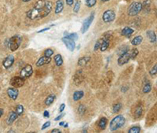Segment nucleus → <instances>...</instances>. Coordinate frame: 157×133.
<instances>
[{"instance_id":"f257e3e1","label":"nucleus","mask_w":157,"mask_h":133,"mask_svg":"<svg viewBox=\"0 0 157 133\" xmlns=\"http://www.w3.org/2000/svg\"><path fill=\"white\" fill-rule=\"evenodd\" d=\"M52 10V3L46 0H39L32 9L27 12V17L31 20L42 19L47 17Z\"/></svg>"},{"instance_id":"f03ea898","label":"nucleus","mask_w":157,"mask_h":133,"mask_svg":"<svg viewBox=\"0 0 157 133\" xmlns=\"http://www.w3.org/2000/svg\"><path fill=\"white\" fill-rule=\"evenodd\" d=\"M125 117L123 115H118L116 117H115L110 122L109 124V128L112 131H116L119 128H122L124 124H125Z\"/></svg>"},{"instance_id":"7ed1b4c3","label":"nucleus","mask_w":157,"mask_h":133,"mask_svg":"<svg viewBox=\"0 0 157 133\" xmlns=\"http://www.w3.org/2000/svg\"><path fill=\"white\" fill-rule=\"evenodd\" d=\"M21 42H22V37L20 35H15L9 40L8 47L11 51H16L21 46Z\"/></svg>"},{"instance_id":"20e7f679","label":"nucleus","mask_w":157,"mask_h":133,"mask_svg":"<svg viewBox=\"0 0 157 133\" xmlns=\"http://www.w3.org/2000/svg\"><path fill=\"white\" fill-rule=\"evenodd\" d=\"M143 9V4L139 2H133L132 3L127 10V14L129 16L133 17L137 15Z\"/></svg>"},{"instance_id":"39448f33","label":"nucleus","mask_w":157,"mask_h":133,"mask_svg":"<svg viewBox=\"0 0 157 133\" xmlns=\"http://www.w3.org/2000/svg\"><path fill=\"white\" fill-rule=\"evenodd\" d=\"M94 19V13H92L88 18H86L83 21V25H82V28H81V32H82V34H85L89 30L90 26L91 25Z\"/></svg>"},{"instance_id":"423d86ee","label":"nucleus","mask_w":157,"mask_h":133,"mask_svg":"<svg viewBox=\"0 0 157 133\" xmlns=\"http://www.w3.org/2000/svg\"><path fill=\"white\" fill-rule=\"evenodd\" d=\"M115 18V14L112 10H108L104 12L102 15V20L105 23H110L113 21Z\"/></svg>"},{"instance_id":"0eeeda50","label":"nucleus","mask_w":157,"mask_h":133,"mask_svg":"<svg viewBox=\"0 0 157 133\" xmlns=\"http://www.w3.org/2000/svg\"><path fill=\"white\" fill-rule=\"evenodd\" d=\"M33 73V69L32 66L31 65H26L21 70L20 73L21 76L23 79H27L28 77H30Z\"/></svg>"},{"instance_id":"6e6552de","label":"nucleus","mask_w":157,"mask_h":133,"mask_svg":"<svg viewBox=\"0 0 157 133\" xmlns=\"http://www.w3.org/2000/svg\"><path fill=\"white\" fill-rule=\"evenodd\" d=\"M10 84L12 87L16 88L21 87L25 84V79L21 76H14L10 80Z\"/></svg>"},{"instance_id":"1a4fd4ad","label":"nucleus","mask_w":157,"mask_h":133,"mask_svg":"<svg viewBox=\"0 0 157 133\" xmlns=\"http://www.w3.org/2000/svg\"><path fill=\"white\" fill-rule=\"evenodd\" d=\"M61 40L65 43V45L66 46V47H67V49L68 51H70L71 52L74 51V50L75 48V41L73 40H72V39H70L68 37H65H65L62 38Z\"/></svg>"},{"instance_id":"9d476101","label":"nucleus","mask_w":157,"mask_h":133,"mask_svg":"<svg viewBox=\"0 0 157 133\" xmlns=\"http://www.w3.org/2000/svg\"><path fill=\"white\" fill-rule=\"evenodd\" d=\"M130 60V53H129V51H127V52H126L125 54H122V55L119 56V58L117 62H118V65H119V66H122V65H123L128 63Z\"/></svg>"},{"instance_id":"9b49d317","label":"nucleus","mask_w":157,"mask_h":133,"mask_svg":"<svg viewBox=\"0 0 157 133\" xmlns=\"http://www.w3.org/2000/svg\"><path fill=\"white\" fill-rule=\"evenodd\" d=\"M14 60H15V58H14V55H12V54L8 55V56L4 59V61H3V67H4L5 69H9V68H10V67L13 65V64H14Z\"/></svg>"},{"instance_id":"f8f14e48","label":"nucleus","mask_w":157,"mask_h":133,"mask_svg":"<svg viewBox=\"0 0 157 133\" xmlns=\"http://www.w3.org/2000/svg\"><path fill=\"white\" fill-rule=\"evenodd\" d=\"M7 95L11 99L16 100L18 98V97L19 91H18V88H16V87H10L7 90Z\"/></svg>"},{"instance_id":"ddd939ff","label":"nucleus","mask_w":157,"mask_h":133,"mask_svg":"<svg viewBox=\"0 0 157 133\" xmlns=\"http://www.w3.org/2000/svg\"><path fill=\"white\" fill-rule=\"evenodd\" d=\"M51 61H52L51 57H46V56L44 55V56H43V57L39 58V60L36 62V66L39 67V66L44 65L46 64H49V63L51 62Z\"/></svg>"},{"instance_id":"4468645a","label":"nucleus","mask_w":157,"mask_h":133,"mask_svg":"<svg viewBox=\"0 0 157 133\" xmlns=\"http://www.w3.org/2000/svg\"><path fill=\"white\" fill-rule=\"evenodd\" d=\"M133 32H134V30L133 29H131L130 27H125L123 29V30L121 32V35L126 38H130L132 36V34L133 33Z\"/></svg>"},{"instance_id":"2eb2a0df","label":"nucleus","mask_w":157,"mask_h":133,"mask_svg":"<svg viewBox=\"0 0 157 133\" xmlns=\"http://www.w3.org/2000/svg\"><path fill=\"white\" fill-rule=\"evenodd\" d=\"M64 9V3L62 0H57L56 3V8H55V14H58L62 12Z\"/></svg>"},{"instance_id":"dca6fc26","label":"nucleus","mask_w":157,"mask_h":133,"mask_svg":"<svg viewBox=\"0 0 157 133\" xmlns=\"http://www.w3.org/2000/svg\"><path fill=\"white\" fill-rule=\"evenodd\" d=\"M18 117V115L16 112H11L9 114L8 119H7V124H12Z\"/></svg>"},{"instance_id":"f3484780","label":"nucleus","mask_w":157,"mask_h":133,"mask_svg":"<svg viewBox=\"0 0 157 133\" xmlns=\"http://www.w3.org/2000/svg\"><path fill=\"white\" fill-rule=\"evenodd\" d=\"M142 40H143V37L141 36H135L132 40H131V44L133 46H138L140 45L141 43H142Z\"/></svg>"},{"instance_id":"a211bd4d","label":"nucleus","mask_w":157,"mask_h":133,"mask_svg":"<svg viewBox=\"0 0 157 133\" xmlns=\"http://www.w3.org/2000/svg\"><path fill=\"white\" fill-rule=\"evenodd\" d=\"M83 95H84V92L83 91H76L74 92L72 98H73V100L76 102V101L80 100L83 97Z\"/></svg>"},{"instance_id":"6ab92c4d","label":"nucleus","mask_w":157,"mask_h":133,"mask_svg":"<svg viewBox=\"0 0 157 133\" xmlns=\"http://www.w3.org/2000/svg\"><path fill=\"white\" fill-rule=\"evenodd\" d=\"M108 46H109V40L108 39H104V40H102V42H101V47H100V50L102 52H104L108 49Z\"/></svg>"},{"instance_id":"aec40b11","label":"nucleus","mask_w":157,"mask_h":133,"mask_svg":"<svg viewBox=\"0 0 157 133\" xmlns=\"http://www.w3.org/2000/svg\"><path fill=\"white\" fill-rule=\"evenodd\" d=\"M147 36L148 37L151 43H155L156 42V35L155 32L153 31H148L147 32Z\"/></svg>"},{"instance_id":"412c9836","label":"nucleus","mask_w":157,"mask_h":133,"mask_svg":"<svg viewBox=\"0 0 157 133\" xmlns=\"http://www.w3.org/2000/svg\"><path fill=\"white\" fill-rule=\"evenodd\" d=\"M107 123H108L107 118H105V117H101V118L100 119L99 122H98V126H99V128H100L101 130H104V129H105V128H106Z\"/></svg>"},{"instance_id":"4be33fe9","label":"nucleus","mask_w":157,"mask_h":133,"mask_svg":"<svg viewBox=\"0 0 157 133\" xmlns=\"http://www.w3.org/2000/svg\"><path fill=\"white\" fill-rule=\"evenodd\" d=\"M129 51H130V49H129V47L127 46H122V47L118 48V50L116 51V53H117V54L119 56H120V55L125 54L126 52H127Z\"/></svg>"},{"instance_id":"5701e85b","label":"nucleus","mask_w":157,"mask_h":133,"mask_svg":"<svg viewBox=\"0 0 157 133\" xmlns=\"http://www.w3.org/2000/svg\"><path fill=\"white\" fill-rule=\"evenodd\" d=\"M90 60V57H83L79 59L78 61V65L79 66H84L87 64V62Z\"/></svg>"},{"instance_id":"b1692460","label":"nucleus","mask_w":157,"mask_h":133,"mask_svg":"<svg viewBox=\"0 0 157 133\" xmlns=\"http://www.w3.org/2000/svg\"><path fill=\"white\" fill-rule=\"evenodd\" d=\"M54 62L56 63L57 66H61L63 64V59H62V56L61 54H56L54 58Z\"/></svg>"},{"instance_id":"393cba45","label":"nucleus","mask_w":157,"mask_h":133,"mask_svg":"<svg viewBox=\"0 0 157 133\" xmlns=\"http://www.w3.org/2000/svg\"><path fill=\"white\" fill-rule=\"evenodd\" d=\"M143 113V107L141 106H137L135 108V111H134V117L138 118L140 117Z\"/></svg>"},{"instance_id":"a878e982","label":"nucleus","mask_w":157,"mask_h":133,"mask_svg":"<svg viewBox=\"0 0 157 133\" xmlns=\"http://www.w3.org/2000/svg\"><path fill=\"white\" fill-rule=\"evenodd\" d=\"M55 98H56V95H50L46 98V100H45V104L46 105V106H50L53 102H54V101L55 100Z\"/></svg>"},{"instance_id":"bb28decb","label":"nucleus","mask_w":157,"mask_h":133,"mask_svg":"<svg viewBox=\"0 0 157 133\" xmlns=\"http://www.w3.org/2000/svg\"><path fill=\"white\" fill-rule=\"evenodd\" d=\"M130 53V59H135V58L138 55V50L137 48H133L132 50L129 51Z\"/></svg>"},{"instance_id":"cd10ccee","label":"nucleus","mask_w":157,"mask_h":133,"mask_svg":"<svg viewBox=\"0 0 157 133\" xmlns=\"http://www.w3.org/2000/svg\"><path fill=\"white\" fill-rule=\"evenodd\" d=\"M65 37H68V38L73 40L74 41H75V40H77L79 39V36H78L77 33H75V32H74V33H70V34H68V32H65Z\"/></svg>"},{"instance_id":"c85d7f7f","label":"nucleus","mask_w":157,"mask_h":133,"mask_svg":"<svg viewBox=\"0 0 157 133\" xmlns=\"http://www.w3.org/2000/svg\"><path fill=\"white\" fill-rule=\"evenodd\" d=\"M151 90H152V85H151V84H150V83H147V84H145V85L144 86V87H143V89H142V91H143V93L147 94V93L150 92Z\"/></svg>"},{"instance_id":"c756f323","label":"nucleus","mask_w":157,"mask_h":133,"mask_svg":"<svg viewBox=\"0 0 157 133\" xmlns=\"http://www.w3.org/2000/svg\"><path fill=\"white\" fill-rule=\"evenodd\" d=\"M128 132L129 133H139V132H141V128L139 126H133L129 129Z\"/></svg>"},{"instance_id":"7c9ffc66","label":"nucleus","mask_w":157,"mask_h":133,"mask_svg":"<svg viewBox=\"0 0 157 133\" xmlns=\"http://www.w3.org/2000/svg\"><path fill=\"white\" fill-rule=\"evenodd\" d=\"M16 113H18V116H21L24 113V106L22 105H18L16 108Z\"/></svg>"},{"instance_id":"2f4dec72","label":"nucleus","mask_w":157,"mask_h":133,"mask_svg":"<svg viewBox=\"0 0 157 133\" xmlns=\"http://www.w3.org/2000/svg\"><path fill=\"white\" fill-rule=\"evenodd\" d=\"M121 108H122L121 103H116V104H115V105L113 106V109H113V113H116L119 112L120 109H121Z\"/></svg>"},{"instance_id":"473e14b6","label":"nucleus","mask_w":157,"mask_h":133,"mask_svg":"<svg viewBox=\"0 0 157 133\" xmlns=\"http://www.w3.org/2000/svg\"><path fill=\"white\" fill-rule=\"evenodd\" d=\"M85 3L88 7H92L96 4V0H86Z\"/></svg>"},{"instance_id":"72a5a7b5","label":"nucleus","mask_w":157,"mask_h":133,"mask_svg":"<svg viewBox=\"0 0 157 133\" xmlns=\"http://www.w3.org/2000/svg\"><path fill=\"white\" fill-rule=\"evenodd\" d=\"M149 73H150V75L152 76H156V73H157V65H155L152 67V69L150 70Z\"/></svg>"},{"instance_id":"f704fd0d","label":"nucleus","mask_w":157,"mask_h":133,"mask_svg":"<svg viewBox=\"0 0 157 133\" xmlns=\"http://www.w3.org/2000/svg\"><path fill=\"white\" fill-rule=\"evenodd\" d=\"M54 51L52 49H46L45 51H44V55L46 56V57H51L53 54H54Z\"/></svg>"},{"instance_id":"c9c22d12","label":"nucleus","mask_w":157,"mask_h":133,"mask_svg":"<svg viewBox=\"0 0 157 133\" xmlns=\"http://www.w3.org/2000/svg\"><path fill=\"white\" fill-rule=\"evenodd\" d=\"M85 110H86V108H85V106L83 105H80L79 106V108H78V112L81 115H83L85 113Z\"/></svg>"},{"instance_id":"e433bc0d","label":"nucleus","mask_w":157,"mask_h":133,"mask_svg":"<svg viewBox=\"0 0 157 133\" xmlns=\"http://www.w3.org/2000/svg\"><path fill=\"white\" fill-rule=\"evenodd\" d=\"M101 40H99L98 41H97L96 42V43H95V45H94V51H97L99 48H100V47H101Z\"/></svg>"},{"instance_id":"4c0bfd02","label":"nucleus","mask_w":157,"mask_h":133,"mask_svg":"<svg viewBox=\"0 0 157 133\" xmlns=\"http://www.w3.org/2000/svg\"><path fill=\"white\" fill-rule=\"evenodd\" d=\"M79 8H80V1H78V2H76L75 5L74 7V9H73L74 12L75 13H78L79 10Z\"/></svg>"},{"instance_id":"58836bf2","label":"nucleus","mask_w":157,"mask_h":133,"mask_svg":"<svg viewBox=\"0 0 157 133\" xmlns=\"http://www.w3.org/2000/svg\"><path fill=\"white\" fill-rule=\"evenodd\" d=\"M50 121H46V122H45L44 124H43V125L42 126V130H44V129H46V128H49L50 126Z\"/></svg>"},{"instance_id":"ea45409f","label":"nucleus","mask_w":157,"mask_h":133,"mask_svg":"<svg viewBox=\"0 0 157 133\" xmlns=\"http://www.w3.org/2000/svg\"><path fill=\"white\" fill-rule=\"evenodd\" d=\"M65 108V103H62V104L60 106V107H59V112L62 113V112L64 111Z\"/></svg>"},{"instance_id":"a19ab883","label":"nucleus","mask_w":157,"mask_h":133,"mask_svg":"<svg viewBox=\"0 0 157 133\" xmlns=\"http://www.w3.org/2000/svg\"><path fill=\"white\" fill-rule=\"evenodd\" d=\"M64 116H65V113H61V114H60V115H59L58 117H56V118L54 119V120L57 121V120H59L60 119H61V118H62V117H63Z\"/></svg>"},{"instance_id":"79ce46f5","label":"nucleus","mask_w":157,"mask_h":133,"mask_svg":"<svg viewBox=\"0 0 157 133\" xmlns=\"http://www.w3.org/2000/svg\"><path fill=\"white\" fill-rule=\"evenodd\" d=\"M73 3H74V0H66V3L68 6H72Z\"/></svg>"},{"instance_id":"37998d69","label":"nucleus","mask_w":157,"mask_h":133,"mask_svg":"<svg viewBox=\"0 0 157 133\" xmlns=\"http://www.w3.org/2000/svg\"><path fill=\"white\" fill-rule=\"evenodd\" d=\"M43 116H44V117H50V113L47 110H45L43 113Z\"/></svg>"},{"instance_id":"c03bdc74","label":"nucleus","mask_w":157,"mask_h":133,"mask_svg":"<svg viewBox=\"0 0 157 133\" xmlns=\"http://www.w3.org/2000/svg\"><path fill=\"white\" fill-rule=\"evenodd\" d=\"M50 27H48V28H46V29H41V30H39V31H38L37 32L38 33H41V32H46V31H47V30H50Z\"/></svg>"},{"instance_id":"a18cd8bd","label":"nucleus","mask_w":157,"mask_h":133,"mask_svg":"<svg viewBox=\"0 0 157 133\" xmlns=\"http://www.w3.org/2000/svg\"><path fill=\"white\" fill-rule=\"evenodd\" d=\"M61 131L59 130V129H57V128H55V129H53L52 131H51V133H61Z\"/></svg>"},{"instance_id":"49530a36","label":"nucleus","mask_w":157,"mask_h":133,"mask_svg":"<svg viewBox=\"0 0 157 133\" xmlns=\"http://www.w3.org/2000/svg\"><path fill=\"white\" fill-rule=\"evenodd\" d=\"M3 113H4L3 109H0V117H1L3 115Z\"/></svg>"},{"instance_id":"de8ad7c7","label":"nucleus","mask_w":157,"mask_h":133,"mask_svg":"<svg viewBox=\"0 0 157 133\" xmlns=\"http://www.w3.org/2000/svg\"><path fill=\"white\" fill-rule=\"evenodd\" d=\"M65 121H61V122L59 123V125H60V126H63V125L65 124Z\"/></svg>"},{"instance_id":"09e8293b","label":"nucleus","mask_w":157,"mask_h":133,"mask_svg":"<svg viewBox=\"0 0 157 133\" xmlns=\"http://www.w3.org/2000/svg\"><path fill=\"white\" fill-rule=\"evenodd\" d=\"M63 126H64L65 128H68V124H65H65H64Z\"/></svg>"},{"instance_id":"8fccbe9b","label":"nucleus","mask_w":157,"mask_h":133,"mask_svg":"<svg viewBox=\"0 0 157 133\" xmlns=\"http://www.w3.org/2000/svg\"><path fill=\"white\" fill-rule=\"evenodd\" d=\"M22 1H23L24 3H28V2L31 1V0H22Z\"/></svg>"},{"instance_id":"3c124183","label":"nucleus","mask_w":157,"mask_h":133,"mask_svg":"<svg viewBox=\"0 0 157 133\" xmlns=\"http://www.w3.org/2000/svg\"><path fill=\"white\" fill-rule=\"evenodd\" d=\"M101 2H104V3H105V2H108V1H109V0H101Z\"/></svg>"},{"instance_id":"603ef678","label":"nucleus","mask_w":157,"mask_h":133,"mask_svg":"<svg viewBox=\"0 0 157 133\" xmlns=\"http://www.w3.org/2000/svg\"><path fill=\"white\" fill-rule=\"evenodd\" d=\"M8 132H9V133H10V132H14V131H13V130H10Z\"/></svg>"}]
</instances>
